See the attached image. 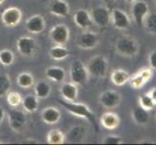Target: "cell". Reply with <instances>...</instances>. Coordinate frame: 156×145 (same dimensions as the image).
Segmentation results:
<instances>
[{
	"label": "cell",
	"instance_id": "1",
	"mask_svg": "<svg viewBox=\"0 0 156 145\" xmlns=\"http://www.w3.org/2000/svg\"><path fill=\"white\" fill-rule=\"evenodd\" d=\"M59 104H60L64 109L71 114L87 119L89 123H91L94 127L97 128V121H96V116L93 113L89 107L80 103H76V102H68V101H60L59 100Z\"/></svg>",
	"mask_w": 156,
	"mask_h": 145
},
{
	"label": "cell",
	"instance_id": "2",
	"mask_svg": "<svg viewBox=\"0 0 156 145\" xmlns=\"http://www.w3.org/2000/svg\"><path fill=\"white\" fill-rule=\"evenodd\" d=\"M115 48L119 54L126 57H132L137 54L139 46L136 40L132 37L123 36L116 41Z\"/></svg>",
	"mask_w": 156,
	"mask_h": 145
},
{
	"label": "cell",
	"instance_id": "3",
	"mask_svg": "<svg viewBox=\"0 0 156 145\" xmlns=\"http://www.w3.org/2000/svg\"><path fill=\"white\" fill-rule=\"evenodd\" d=\"M88 72L87 67L80 60L73 61L70 68V78L71 81L77 85H83L87 81Z\"/></svg>",
	"mask_w": 156,
	"mask_h": 145
},
{
	"label": "cell",
	"instance_id": "4",
	"mask_svg": "<svg viewBox=\"0 0 156 145\" xmlns=\"http://www.w3.org/2000/svg\"><path fill=\"white\" fill-rule=\"evenodd\" d=\"M87 70L89 74L96 78H103L107 74L108 62L104 56L97 55L91 58L87 65Z\"/></svg>",
	"mask_w": 156,
	"mask_h": 145
},
{
	"label": "cell",
	"instance_id": "5",
	"mask_svg": "<svg viewBox=\"0 0 156 145\" xmlns=\"http://www.w3.org/2000/svg\"><path fill=\"white\" fill-rule=\"evenodd\" d=\"M23 14L21 11L17 7H9L3 11L1 15V20L7 27H15L21 20Z\"/></svg>",
	"mask_w": 156,
	"mask_h": 145
},
{
	"label": "cell",
	"instance_id": "6",
	"mask_svg": "<svg viewBox=\"0 0 156 145\" xmlns=\"http://www.w3.org/2000/svg\"><path fill=\"white\" fill-rule=\"evenodd\" d=\"M50 37L55 44L64 46L69 40L70 30L65 24H57L51 28Z\"/></svg>",
	"mask_w": 156,
	"mask_h": 145
},
{
	"label": "cell",
	"instance_id": "7",
	"mask_svg": "<svg viewBox=\"0 0 156 145\" xmlns=\"http://www.w3.org/2000/svg\"><path fill=\"white\" fill-rule=\"evenodd\" d=\"M148 14V5L147 2L143 0H137L133 3L132 6V15L134 21L139 27H142L144 25V19Z\"/></svg>",
	"mask_w": 156,
	"mask_h": 145
},
{
	"label": "cell",
	"instance_id": "8",
	"mask_svg": "<svg viewBox=\"0 0 156 145\" xmlns=\"http://www.w3.org/2000/svg\"><path fill=\"white\" fill-rule=\"evenodd\" d=\"M93 23L99 27H106L111 20V12L107 7L99 6L92 10L90 14Z\"/></svg>",
	"mask_w": 156,
	"mask_h": 145
},
{
	"label": "cell",
	"instance_id": "9",
	"mask_svg": "<svg viewBox=\"0 0 156 145\" xmlns=\"http://www.w3.org/2000/svg\"><path fill=\"white\" fill-rule=\"evenodd\" d=\"M8 119L10 127L16 132H20L26 124V115L23 111L13 109L9 111Z\"/></svg>",
	"mask_w": 156,
	"mask_h": 145
},
{
	"label": "cell",
	"instance_id": "10",
	"mask_svg": "<svg viewBox=\"0 0 156 145\" xmlns=\"http://www.w3.org/2000/svg\"><path fill=\"white\" fill-rule=\"evenodd\" d=\"M99 102L102 105L108 109H115L120 104V95L116 91L108 90L100 95Z\"/></svg>",
	"mask_w": 156,
	"mask_h": 145
},
{
	"label": "cell",
	"instance_id": "11",
	"mask_svg": "<svg viewBox=\"0 0 156 145\" xmlns=\"http://www.w3.org/2000/svg\"><path fill=\"white\" fill-rule=\"evenodd\" d=\"M99 43V38L94 32L85 31L77 38V45L83 50H92Z\"/></svg>",
	"mask_w": 156,
	"mask_h": 145
},
{
	"label": "cell",
	"instance_id": "12",
	"mask_svg": "<svg viewBox=\"0 0 156 145\" xmlns=\"http://www.w3.org/2000/svg\"><path fill=\"white\" fill-rule=\"evenodd\" d=\"M36 41L31 37H20L17 41L18 51L23 56H30L36 50Z\"/></svg>",
	"mask_w": 156,
	"mask_h": 145
},
{
	"label": "cell",
	"instance_id": "13",
	"mask_svg": "<svg viewBox=\"0 0 156 145\" xmlns=\"http://www.w3.org/2000/svg\"><path fill=\"white\" fill-rule=\"evenodd\" d=\"M111 19L115 28L124 30L130 26V19L128 15L121 10L114 9L111 13Z\"/></svg>",
	"mask_w": 156,
	"mask_h": 145
},
{
	"label": "cell",
	"instance_id": "14",
	"mask_svg": "<svg viewBox=\"0 0 156 145\" xmlns=\"http://www.w3.org/2000/svg\"><path fill=\"white\" fill-rule=\"evenodd\" d=\"M25 28L32 34H40L46 28V21L40 15L32 16L26 20Z\"/></svg>",
	"mask_w": 156,
	"mask_h": 145
},
{
	"label": "cell",
	"instance_id": "15",
	"mask_svg": "<svg viewBox=\"0 0 156 145\" xmlns=\"http://www.w3.org/2000/svg\"><path fill=\"white\" fill-rule=\"evenodd\" d=\"M151 77H152L151 70L146 68V69L141 70V71L138 72L136 74H134L132 78L130 77L129 82H130L131 86L133 88L138 89V88H141L142 86H144L148 80H150Z\"/></svg>",
	"mask_w": 156,
	"mask_h": 145
},
{
	"label": "cell",
	"instance_id": "16",
	"mask_svg": "<svg viewBox=\"0 0 156 145\" xmlns=\"http://www.w3.org/2000/svg\"><path fill=\"white\" fill-rule=\"evenodd\" d=\"M74 21L80 29H88L93 25V20L90 14L83 9L78 10L74 14Z\"/></svg>",
	"mask_w": 156,
	"mask_h": 145
},
{
	"label": "cell",
	"instance_id": "17",
	"mask_svg": "<svg viewBox=\"0 0 156 145\" xmlns=\"http://www.w3.org/2000/svg\"><path fill=\"white\" fill-rule=\"evenodd\" d=\"M50 12L56 17L66 18L70 13V6L64 0H52L50 5Z\"/></svg>",
	"mask_w": 156,
	"mask_h": 145
},
{
	"label": "cell",
	"instance_id": "18",
	"mask_svg": "<svg viewBox=\"0 0 156 145\" xmlns=\"http://www.w3.org/2000/svg\"><path fill=\"white\" fill-rule=\"evenodd\" d=\"M60 93L62 97L68 102H76L78 98L79 90L78 85L74 82H64L60 88Z\"/></svg>",
	"mask_w": 156,
	"mask_h": 145
},
{
	"label": "cell",
	"instance_id": "19",
	"mask_svg": "<svg viewBox=\"0 0 156 145\" xmlns=\"http://www.w3.org/2000/svg\"><path fill=\"white\" fill-rule=\"evenodd\" d=\"M61 113L59 109H57L56 107L50 106L46 107L42 112V120L44 121L46 124L49 125H53L60 120Z\"/></svg>",
	"mask_w": 156,
	"mask_h": 145
},
{
	"label": "cell",
	"instance_id": "20",
	"mask_svg": "<svg viewBox=\"0 0 156 145\" xmlns=\"http://www.w3.org/2000/svg\"><path fill=\"white\" fill-rule=\"evenodd\" d=\"M100 123L105 129H108V130H114V129L119 126L120 120H119V117H118L117 114L109 111L102 115L101 119H100Z\"/></svg>",
	"mask_w": 156,
	"mask_h": 145
},
{
	"label": "cell",
	"instance_id": "21",
	"mask_svg": "<svg viewBox=\"0 0 156 145\" xmlns=\"http://www.w3.org/2000/svg\"><path fill=\"white\" fill-rule=\"evenodd\" d=\"M132 118L138 125H146L149 121L148 110L144 109L141 105L134 107L132 110Z\"/></svg>",
	"mask_w": 156,
	"mask_h": 145
},
{
	"label": "cell",
	"instance_id": "22",
	"mask_svg": "<svg viewBox=\"0 0 156 145\" xmlns=\"http://www.w3.org/2000/svg\"><path fill=\"white\" fill-rule=\"evenodd\" d=\"M111 79L112 83L116 86H121V85L125 84L126 82L129 81L130 79V74H128L127 71L122 69H117L115 70L111 74Z\"/></svg>",
	"mask_w": 156,
	"mask_h": 145
},
{
	"label": "cell",
	"instance_id": "23",
	"mask_svg": "<svg viewBox=\"0 0 156 145\" xmlns=\"http://www.w3.org/2000/svg\"><path fill=\"white\" fill-rule=\"evenodd\" d=\"M84 133H85V131L83 126H74L73 128H71L69 130L65 139L67 138V140L69 142L78 143L83 140Z\"/></svg>",
	"mask_w": 156,
	"mask_h": 145
},
{
	"label": "cell",
	"instance_id": "24",
	"mask_svg": "<svg viewBox=\"0 0 156 145\" xmlns=\"http://www.w3.org/2000/svg\"><path fill=\"white\" fill-rule=\"evenodd\" d=\"M21 105H23L24 110L30 113L35 112L39 107V99L37 98L36 95H27L21 101Z\"/></svg>",
	"mask_w": 156,
	"mask_h": 145
},
{
	"label": "cell",
	"instance_id": "25",
	"mask_svg": "<svg viewBox=\"0 0 156 145\" xmlns=\"http://www.w3.org/2000/svg\"><path fill=\"white\" fill-rule=\"evenodd\" d=\"M46 76L52 81L62 82L65 78V71L60 67H50L46 70Z\"/></svg>",
	"mask_w": 156,
	"mask_h": 145
},
{
	"label": "cell",
	"instance_id": "26",
	"mask_svg": "<svg viewBox=\"0 0 156 145\" xmlns=\"http://www.w3.org/2000/svg\"><path fill=\"white\" fill-rule=\"evenodd\" d=\"M69 55H70V51L65 47L61 45H56L50 50V56L53 60L60 61L67 58Z\"/></svg>",
	"mask_w": 156,
	"mask_h": 145
},
{
	"label": "cell",
	"instance_id": "27",
	"mask_svg": "<svg viewBox=\"0 0 156 145\" xmlns=\"http://www.w3.org/2000/svg\"><path fill=\"white\" fill-rule=\"evenodd\" d=\"M51 85L47 81H39L35 84L34 92L38 99H46L51 94Z\"/></svg>",
	"mask_w": 156,
	"mask_h": 145
},
{
	"label": "cell",
	"instance_id": "28",
	"mask_svg": "<svg viewBox=\"0 0 156 145\" xmlns=\"http://www.w3.org/2000/svg\"><path fill=\"white\" fill-rule=\"evenodd\" d=\"M47 141L49 144H62L65 141V136H64L63 133L61 131L57 130V129H53L50 131L47 136Z\"/></svg>",
	"mask_w": 156,
	"mask_h": 145
},
{
	"label": "cell",
	"instance_id": "29",
	"mask_svg": "<svg viewBox=\"0 0 156 145\" xmlns=\"http://www.w3.org/2000/svg\"><path fill=\"white\" fill-rule=\"evenodd\" d=\"M17 83L21 88H29L34 83V78L31 74L27 72H23L20 74L17 78Z\"/></svg>",
	"mask_w": 156,
	"mask_h": 145
},
{
	"label": "cell",
	"instance_id": "30",
	"mask_svg": "<svg viewBox=\"0 0 156 145\" xmlns=\"http://www.w3.org/2000/svg\"><path fill=\"white\" fill-rule=\"evenodd\" d=\"M140 102V105L142 107H144V109L147 110H152L154 109V106L156 105V104L154 103V101L152 100V98L150 97V95L148 93L143 94L139 99Z\"/></svg>",
	"mask_w": 156,
	"mask_h": 145
},
{
	"label": "cell",
	"instance_id": "31",
	"mask_svg": "<svg viewBox=\"0 0 156 145\" xmlns=\"http://www.w3.org/2000/svg\"><path fill=\"white\" fill-rule=\"evenodd\" d=\"M144 26L146 29L151 34H156V13L147 15L144 19Z\"/></svg>",
	"mask_w": 156,
	"mask_h": 145
},
{
	"label": "cell",
	"instance_id": "32",
	"mask_svg": "<svg viewBox=\"0 0 156 145\" xmlns=\"http://www.w3.org/2000/svg\"><path fill=\"white\" fill-rule=\"evenodd\" d=\"M14 53L9 50H3L0 51V63L3 66H11L14 63Z\"/></svg>",
	"mask_w": 156,
	"mask_h": 145
},
{
	"label": "cell",
	"instance_id": "33",
	"mask_svg": "<svg viewBox=\"0 0 156 145\" xmlns=\"http://www.w3.org/2000/svg\"><path fill=\"white\" fill-rule=\"evenodd\" d=\"M11 88V79L5 74H0V96L7 95Z\"/></svg>",
	"mask_w": 156,
	"mask_h": 145
},
{
	"label": "cell",
	"instance_id": "34",
	"mask_svg": "<svg viewBox=\"0 0 156 145\" xmlns=\"http://www.w3.org/2000/svg\"><path fill=\"white\" fill-rule=\"evenodd\" d=\"M21 101L23 98L20 93L18 92H8L7 93V102L8 104L12 106V107H17L21 104Z\"/></svg>",
	"mask_w": 156,
	"mask_h": 145
},
{
	"label": "cell",
	"instance_id": "35",
	"mask_svg": "<svg viewBox=\"0 0 156 145\" xmlns=\"http://www.w3.org/2000/svg\"><path fill=\"white\" fill-rule=\"evenodd\" d=\"M102 143L107 145H118L122 143V138L118 136H108L102 140Z\"/></svg>",
	"mask_w": 156,
	"mask_h": 145
},
{
	"label": "cell",
	"instance_id": "36",
	"mask_svg": "<svg viewBox=\"0 0 156 145\" xmlns=\"http://www.w3.org/2000/svg\"><path fill=\"white\" fill-rule=\"evenodd\" d=\"M148 64L152 70H156V50H153L148 56Z\"/></svg>",
	"mask_w": 156,
	"mask_h": 145
},
{
	"label": "cell",
	"instance_id": "37",
	"mask_svg": "<svg viewBox=\"0 0 156 145\" xmlns=\"http://www.w3.org/2000/svg\"><path fill=\"white\" fill-rule=\"evenodd\" d=\"M148 94L150 95V97H151L152 100L154 101V103L156 104V87H154L153 89L150 90V92Z\"/></svg>",
	"mask_w": 156,
	"mask_h": 145
},
{
	"label": "cell",
	"instance_id": "38",
	"mask_svg": "<svg viewBox=\"0 0 156 145\" xmlns=\"http://www.w3.org/2000/svg\"><path fill=\"white\" fill-rule=\"evenodd\" d=\"M4 116H5V110L2 109V107H0V124L2 123V121L4 119Z\"/></svg>",
	"mask_w": 156,
	"mask_h": 145
},
{
	"label": "cell",
	"instance_id": "39",
	"mask_svg": "<svg viewBox=\"0 0 156 145\" xmlns=\"http://www.w3.org/2000/svg\"><path fill=\"white\" fill-rule=\"evenodd\" d=\"M103 1H104L105 3H107V4H111V3L114 2L115 0H103Z\"/></svg>",
	"mask_w": 156,
	"mask_h": 145
},
{
	"label": "cell",
	"instance_id": "40",
	"mask_svg": "<svg viewBox=\"0 0 156 145\" xmlns=\"http://www.w3.org/2000/svg\"><path fill=\"white\" fill-rule=\"evenodd\" d=\"M126 1H127L128 3H134L135 1H137V0H126Z\"/></svg>",
	"mask_w": 156,
	"mask_h": 145
},
{
	"label": "cell",
	"instance_id": "41",
	"mask_svg": "<svg viewBox=\"0 0 156 145\" xmlns=\"http://www.w3.org/2000/svg\"><path fill=\"white\" fill-rule=\"evenodd\" d=\"M4 1H5V0H0V5H1L2 3H4Z\"/></svg>",
	"mask_w": 156,
	"mask_h": 145
},
{
	"label": "cell",
	"instance_id": "42",
	"mask_svg": "<svg viewBox=\"0 0 156 145\" xmlns=\"http://www.w3.org/2000/svg\"><path fill=\"white\" fill-rule=\"evenodd\" d=\"M153 1H154V3H155V5H156V0H153Z\"/></svg>",
	"mask_w": 156,
	"mask_h": 145
}]
</instances>
